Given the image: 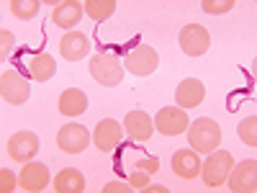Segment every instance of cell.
<instances>
[{
    "instance_id": "7a4b0ae2",
    "label": "cell",
    "mask_w": 257,
    "mask_h": 193,
    "mask_svg": "<svg viewBox=\"0 0 257 193\" xmlns=\"http://www.w3.org/2000/svg\"><path fill=\"white\" fill-rule=\"evenodd\" d=\"M234 167V157L231 152H224V149H213L208 155L206 162H201V175H203V183L208 188H219L226 183L229 173Z\"/></svg>"
},
{
    "instance_id": "3957f363",
    "label": "cell",
    "mask_w": 257,
    "mask_h": 193,
    "mask_svg": "<svg viewBox=\"0 0 257 193\" xmlns=\"http://www.w3.org/2000/svg\"><path fill=\"white\" fill-rule=\"evenodd\" d=\"M90 75L105 88H116L123 80V67L111 52H98L95 57H90Z\"/></svg>"
},
{
    "instance_id": "5bb4252c",
    "label": "cell",
    "mask_w": 257,
    "mask_h": 193,
    "mask_svg": "<svg viewBox=\"0 0 257 193\" xmlns=\"http://www.w3.org/2000/svg\"><path fill=\"white\" fill-rule=\"evenodd\" d=\"M123 126L128 132V139L147 142V139H152L155 119H149V114H144V111H128V116L123 119Z\"/></svg>"
},
{
    "instance_id": "7402d4cb",
    "label": "cell",
    "mask_w": 257,
    "mask_h": 193,
    "mask_svg": "<svg viewBox=\"0 0 257 193\" xmlns=\"http://www.w3.org/2000/svg\"><path fill=\"white\" fill-rule=\"evenodd\" d=\"M11 13L21 21H31L39 13V0H13L11 3Z\"/></svg>"
},
{
    "instance_id": "7c38bea8",
    "label": "cell",
    "mask_w": 257,
    "mask_h": 193,
    "mask_svg": "<svg viewBox=\"0 0 257 193\" xmlns=\"http://www.w3.org/2000/svg\"><path fill=\"white\" fill-rule=\"evenodd\" d=\"M47 180H49V167L41 165V162H26L24 170H21V175H18V185L24 188L26 193L44 190Z\"/></svg>"
},
{
    "instance_id": "cb8c5ba5",
    "label": "cell",
    "mask_w": 257,
    "mask_h": 193,
    "mask_svg": "<svg viewBox=\"0 0 257 193\" xmlns=\"http://www.w3.org/2000/svg\"><path fill=\"white\" fill-rule=\"evenodd\" d=\"M206 13L211 16H224L234 8V0H203V6H201Z\"/></svg>"
},
{
    "instance_id": "4316f807",
    "label": "cell",
    "mask_w": 257,
    "mask_h": 193,
    "mask_svg": "<svg viewBox=\"0 0 257 193\" xmlns=\"http://www.w3.org/2000/svg\"><path fill=\"white\" fill-rule=\"evenodd\" d=\"M149 183V173H144V170H132V178H128V185L142 190L144 185Z\"/></svg>"
},
{
    "instance_id": "4fadbf2b",
    "label": "cell",
    "mask_w": 257,
    "mask_h": 193,
    "mask_svg": "<svg viewBox=\"0 0 257 193\" xmlns=\"http://www.w3.org/2000/svg\"><path fill=\"white\" fill-rule=\"evenodd\" d=\"M59 52H62V57L67 62H80V59L88 57L90 41H88V36L80 34V31H67L59 39Z\"/></svg>"
},
{
    "instance_id": "30bf717a",
    "label": "cell",
    "mask_w": 257,
    "mask_h": 193,
    "mask_svg": "<svg viewBox=\"0 0 257 193\" xmlns=\"http://www.w3.org/2000/svg\"><path fill=\"white\" fill-rule=\"evenodd\" d=\"M155 129L165 137H178L188 129V116H185L183 109H173V106H170V109H162L155 116Z\"/></svg>"
},
{
    "instance_id": "d6986e66",
    "label": "cell",
    "mask_w": 257,
    "mask_h": 193,
    "mask_svg": "<svg viewBox=\"0 0 257 193\" xmlns=\"http://www.w3.org/2000/svg\"><path fill=\"white\" fill-rule=\"evenodd\" d=\"M29 72L36 82H47L57 72V62H54V57H49V52H39L29 62Z\"/></svg>"
},
{
    "instance_id": "83f0119b",
    "label": "cell",
    "mask_w": 257,
    "mask_h": 193,
    "mask_svg": "<svg viewBox=\"0 0 257 193\" xmlns=\"http://www.w3.org/2000/svg\"><path fill=\"white\" fill-rule=\"evenodd\" d=\"M16 188V175L11 173V170H0V190H3V193H11Z\"/></svg>"
},
{
    "instance_id": "d4e9b609",
    "label": "cell",
    "mask_w": 257,
    "mask_h": 193,
    "mask_svg": "<svg viewBox=\"0 0 257 193\" xmlns=\"http://www.w3.org/2000/svg\"><path fill=\"white\" fill-rule=\"evenodd\" d=\"M13 47H16V36L8 31V29H3L0 31V57H11L13 54Z\"/></svg>"
},
{
    "instance_id": "ffe728a7",
    "label": "cell",
    "mask_w": 257,
    "mask_h": 193,
    "mask_svg": "<svg viewBox=\"0 0 257 193\" xmlns=\"http://www.w3.org/2000/svg\"><path fill=\"white\" fill-rule=\"evenodd\" d=\"M54 190H59V193H82L85 190V175L75 167H64L54 178Z\"/></svg>"
},
{
    "instance_id": "9c48e42d",
    "label": "cell",
    "mask_w": 257,
    "mask_h": 193,
    "mask_svg": "<svg viewBox=\"0 0 257 193\" xmlns=\"http://www.w3.org/2000/svg\"><path fill=\"white\" fill-rule=\"evenodd\" d=\"M39 152V137L34 132H16L8 139V157L18 162H29Z\"/></svg>"
},
{
    "instance_id": "2e32d148",
    "label": "cell",
    "mask_w": 257,
    "mask_h": 193,
    "mask_svg": "<svg viewBox=\"0 0 257 193\" xmlns=\"http://www.w3.org/2000/svg\"><path fill=\"white\" fill-rule=\"evenodd\" d=\"M173 170L175 175L185 178V180H193L201 175V157L196 149H178L173 155Z\"/></svg>"
},
{
    "instance_id": "9a60e30c",
    "label": "cell",
    "mask_w": 257,
    "mask_h": 193,
    "mask_svg": "<svg viewBox=\"0 0 257 193\" xmlns=\"http://www.w3.org/2000/svg\"><path fill=\"white\" fill-rule=\"evenodd\" d=\"M206 98V88H203V82L196 80V77H188L178 85V90H175V101L180 109H196V106H201Z\"/></svg>"
},
{
    "instance_id": "52a82bcc",
    "label": "cell",
    "mask_w": 257,
    "mask_h": 193,
    "mask_svg": "<svg viewBox=\"0 0 257 193\" xmlns=\"http://www.w3.org/2000/svg\"><path fill=\"white\" fill-rule=\"evenodd\" d=\"M208 47H211V34L201 24H188L180 31V49L188 57H201L208 52Z\"/></svg>"
},
{
    "instance_id": "f546056e",
    "label": "cell",
    "mask_w": 257,
    "mask_h": 193,
    "mask_svg": "<svg viewBox=\"0 0 257 193\" xmlns=\"http://www.w3.org/2000/svg\"><path fill=\"white\" fill-rule=\"evenodd\" d=\"M142 190H147V193H167V188H165V185H149V183H147Z\"/></svg>"
},
{
    "instance_id": "8992f818",
    "label": "cell",
    "mask_w": 257,
    "mask_h": 193,
    "mask_svg": "<svg viewBox=\"0 0 257 193\" xmlns=\"http://www.w3.org/2000/svg\"><path fill=\"white\" fill-rule=\"evenodd\" d=\"M90 142H93V137L88 134V129H85L82 124H64L59 129V134H57L59 149L67 152V155H80Z\"/></svg>"
},
{
    "instance_id": "5b68a950",
    "label": "cell",
    "mask_w": 257,
    "mask_h": 193,
    "mask_svg": "<svg viewBox=\"0 0 257 193\" xmlns=\"http://www.w3.org/2000/svg\"><path fill=\"white\" fill-rule=\"evenodd\" d=\"M157 64H160V57H157V52L149 44H137L132 52L126 54V59H123V67L132 75H137V77L152 75L157 70Z\"/></svg>"
},
{
    "instance_id": "603a6c76",
    "label": "cell",
    "mask_w": 257,
    "mask_h": 193,
    "mask_svg": "<svg viewBox=\"0 0 257 193\" xmlns=\"http://www.w3.org/2000/svg\"><path fill=\"white\" fill-rule=\"evenodd\" d=\"M237 132H239V139H242L247 147H257V116L242 119L239 126H237Z\"/></svg>"
},
{
    "instance_id": "6da1fadb",
    "label": "cell",
    "mask_w": 257,
    "mask_h": 193,
    "mask_svg": "<svg viewBox=\"0 0 257 193\" xmlns=\"http://www.w3.org/2000/svg\"><path fill=\"white\" fill-rule=\"evenodd\" d=\"M188 139H190V147L196 149L198 155H211L213 149L221 144V129L213 119H198L193 121L190 129H188Z\"/></svg>"
},
{
    "instance_id": "ba28073f",
    "label": "cell",
    "mask_w": 257,
    "mask_h": 193,
    "mask_svg": "<svg viewBox=\"0 0 257 193\" xmlns=\"http://www.w3.org/2000/svg\"><path fill=\"white\" fill-rule=\"evenodd\" d=\"M226 183L234 193H254L257 190V160H242L237 167H231Z\"/></svg>"
},
{
    "instance_id": "277c9868",
    "label": "cell",
    "mask_w": 257,
    "mask_h": 193,
    "mask_svg": "<svg viewBox=\"0 0 257 193\" xmlns=\"http://www.w3.org/2000/svg\"><path fill=\"white\" fill-rule=\"evenodd\" d=\"M0 95H3V101L11 103V106H21V103L29 101L31 85H29V80L21 72L3 70V75H0Z\"/></svg>"
},
{
    "instance_id": "f1b7e54d",
    "label": "cell",
    "mask_w": 257,
    "mask_h": 193,
    "mask_svg": "<svg viewBox=\"0 0 257 193\" xmlns=\"http://www.w3.org/2000/svg\"><path fill=\"white\" fill-rule=\"evenodd\" d=\"M132 190V185H126V183H108V185H103V193H128Z\"/></svg>"
},
{
    "instance_id": "484cf974",
    "label": "cell",
    "mask_w": 257,
    "mask_h": 193,
    "mask_svg": "<svg viewBox=\"0 0 257 193\" xmlns=\"http://www.w3.org/2000/svg\"><path fill=\"white\" fill-rule=\"evenodd\" d=\"M134 170H144V173L155 175L157 170H160V160H157V157H144V160H137V162H134Z\"/></svg>"
},
{
    "instance_id": "44dd1931",
    "label": "cell",
    "mask_w": 257,
    "mask_h": 193,
    "mask_svg": "<svg viewBox=\"0 0 257 193\" xmlns=\"http://www.w3.org/2000/svg\"><path fill=\"white\" fill-rule=\"evenodd\" d=\"M82 8H85V13L95 21V24H100V21L111 18L116 13V3H113V0H88Z\"/></svg>"
},
{
    "instance_id": "ac0fdd59",
    "label": "cell",
    "mask_w": 257,
    "mask_h": 193,
    "mask_svg": "<svg viewBox=\"0 0 257 193\" xmlns=\"http://www.w3.org/2000/svg\"><path fill=\"white\" fill-rule=\"evenodd\" d=\"M59 111L64 116H80L88 111V95H85L80 88H67L59 95Z\"/></svg>"
},
{
    "instance_id": "8fae6325",
    "label": "cell",
    "mask_w": 257,
    "mask_h": 193,
    "mask_svg": "<svg viewBox=\"0 0 257 193\" xmlns=\"http://www.w3.org/2000/svg\"><path fill=\"white\" fill-rule=\"evenodd\" d=\"M93 144L100 152H113L121 144V124L113 121V119H103L93 132Z\"/></svg>"
},
{
    "instance_id": "e0dca14e",
    "label": "cell",
    "mask_w": 257,
    "mask_h": 193,
    "mask_svg": "<svg viewBox=\"0 0 257 193\" xmlns=\"http://www.w3.org/2000/svg\"><path fill=\"white\" fill-rule=\"evenodd\" d=\"M82 6L75 3V0H64V3H57L54 11H52V21L59 26V29H72L80 24V18H82Z\"/></svg>"
}]
</instances>
